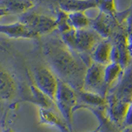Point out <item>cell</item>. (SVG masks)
Listing matches in <instances>:
<instances>
[{"label": "cell", "mask_w": 132, "mask_h": 132, "mask_svg": "<svg viewBox=\"0 0 132 132\" xmlns=\"http://www.w3.org/2000/svg\"><path fill=\"white\" fill-rule=\"evenodd\" d=\"M0 33L14 39H36L40 37L31 28L19 21L10 24L0 25Z\"/></svg>", "instance_id": "cell-9"}, {"label": "cell", "mask_w": 132, "mask_h": 132, "mask_svg": "<svg viewBox=\"0 0 132 132\" xmlns=\"http://www.w3.org/2000/svg\"><path fill=\"white\" fill-rule=\"evenodd\" d=\"M0 132H1V130H0Z\"/></svg>", "instance_id": "cell-28"}, {"label": "cell", "mask_w": 132, "mask_h": 132, "mask_svg": "<svg viewBox=\"0 0 132 132\" xmlns=\"http://www.w3.org/2000/svg\"><path fill=\"white\" fill-rule=\"evenodd\" d=\"M55 22H56V28L59 30V31L61 34H64V33L73 29L71 24H70L69 13L60 9V8L57 10Z\"/></svg>", "instance_id": "cell-20"}, {"label": "cell", "mask_w": 132, "mask_h": 132, "mask_svg": "<svg viewBox=\"0 0 132 132\" xmlns=\"http://www.w3.org/2000/svg\"><path fill=\"white\" fill-rule=\"evenodd\" d=\"M122 132H132V126H126Z\"/></svg>", "instance_id": "cell-25"}, {"label": "cell", "mask_w": 132, "mask_h": 132, "mask_svg": "<svg viewBox=\"0 0 132 132\" xmlns=\"http://www.w3.org/2000/svg\"><path fill=\"white\" fill-rule=\"evenodd\" d=\"M112 42L110 40H102L90 54V60L92 62L106 66L111 63V52Z\"/></svg>", "instance_id": "cell-12"}, {"label": "cell", "mask_w": 132, "mask_h": 132, "mask_svg": "<svg viewBox=\"0 0 132 132\" xmlns=\"http://www.w3.org/2000/svg\"><path fill=\"white\" fill-rule=\"evenodd\" d=\"M39 123L41 125H46L50 126L56 127L62 132H73L69 127L65 121L59 117L55 111L50 109L39 108Z\"/></svg>", "instance_id": "cell-11"}, {"label": "cell", "mask_w": 132, "mask_h": 132, "mask_svg": "<svg viewBox=\"0 0 132 132\" xmlns=\"http://www.w3.org/2000/svg\"><path fill=\"white\" fill-rule=\"evenodd\" d=\"M93 132H102L101 131V126H99L96 130H95L94 131H93Z\"/></svg>", "instance_id": "cell-26"}, {"label": "cell", "mask_w": 132, "mask_h": 132, "mask_svg": "<svg viewBox=\"0 0 132 132\" xmlns=\"http://www.w3.org/2000/svg\"><path fill=\"white\" fill-rule=\"evenodd\" d=\"M130 104L131 103L117 100L110 95H106V107L108 120L117 126L124 124L126 115Z\"/></svg>", "instance_id": "cell-8"}, {"label": "cell", "mask_w": 132, "mask_h": 132, "mask_svg": "<svg viewBox=\"0 0 132 132\" xmlns=\"http://www.w3.org/2000/svg\"><path fill=\"white\" fill-rule=\"evenodd\" d=\"M9 15L8 11L7 9V7L4 5V3L3 2V0H0V18H3L4 16Z\"/></svg>", "instance_id": "cell-24"}, {"label": "cell", "mask_w": 132, "mask_h": 132, "mask_svg": "<svg viewBox=\"0 0 132 132\" xmlns=\"http://www.w3.org/2000/svg\"><path fill=\"white\" fill-rule=\"evenodd\" d=\"M3 132H13V131H12L11 129H7V130H4Z\"/></svg>", "instance_id": "cell-27"}, {"label": "cell", "mask_w": 132, "mask_h": 132, "mask_svg": "<svg viewBox=\"0 0 132 132\" xmlns=\"http://www.w3.org/2000/svg\"><path fill=\"white\" fill-rule=\"evenodd\" d=\"M55 104L62 118L73 131V116L78 106V93L73 88L59 80Z\"/></svg>", "instance_id": "cell-3"}, {"label": "cell", "mask_w": 132, "mask_h": 132, "mask_svg": "<svg viewBox=\"0 0 132 132\" xmlns=\"http://www.w3.org/2000/svg\"><path fill=\"white\" fill-rule=\"evenodd\" d=\"M106 95L127 103L132 102V60L124 69L117 85L110 88Z\"/></svg>", "instance_id": "cell-7"}, {"label": "cell", "mask_w": 132, "mask_h": 132, "mask_svg": "<svg viewBox=\"0 0 132 132\" xmlns=\"http://www.w3.org/2000/svg\"><path fill=\"white\" fill-rule=\"evenodd\" d=\"M78 101L79 100L82 104L76 107V110L80 107H87V108H92V107H102L106 106V97L97 93L80 91L78 92ZM75 110V111H76Z\"/></svg>", "instance_id": "cell-15"}, {"label": "cell", "mask_w": 132, "mask_h": 132, "mask_svg": "<svg viewBox=\"0 0 132 132\" xmlns=\"http://www.w3.org/2000/svg\"><path fill=\"white\" fill-rule=\"evenodd\" d=\"M16 91V82L7 70L0 69V100H10Z\"/></svg>", "instance_id": "cell-13"}, {"label": "cell", "mask_w": 132, "mask_h": 132, "mask_svg": "<svg viewBox=\"0 0 132 132\" xmlns=\"http://www.w3.org/2000/svg\"><path fill=\"white\" fill-rule=\"evenodd\" d=\"M8 13L22 15L32 9L36 3L28 0H3Z\"/></svg>", "instance_id": "cell-17"}, {"label": "cell", "mask_w": 132, "mask_h": 132, "mask_svg": "<svg viewBox=\"0 0 132 132\" xmlns=\"http://www.w3.org/2000/svg\"><path fill=\"white\" fill-rule=\"evenodd\" d=\"M19 22L31 28L40 36L41 35L51 33L57 29L55 18L46 15L34 13V12H28L27 13L20 15Z\"/></svg>", "instance_id": "cell-6"}, {"label": "cell", "mask_w": 132, "mask_h": 132, "mask_svg": "<svg viewBox=\"0 0 132 132\" xmlns=\"http://www.w3.org/2000/svg\"><path fill=\"white\" fill-rule=\"evenodd\" d=\"M32 81L41 92L55 102L59 79L49 67L36 68L34 71Z\"/></svg>", "instance_id": "cell-5"}, {"label": "cell", "mask_w": 132, "mask_h": 132, "mask_svg": "<svg viewBox=\"0 0 132 132\" xmlns=\"http://www.w3.org/2000/svg\"><path fill=\"white\" fill-rule=\"evenodd\" d=\"M30 90H31V96L30 98L28 99L29 102L37 105L39 106V108L50 109V110L53 109L54 106L55 105V102L52 100H51L46 95L41 92L34 84L32 80L30 84Z\"/></svg>", "instance_id": "cell-16"}, {"label": "cell", "mask_w": 132, "mask_h": 132, "mask_svg": "<svg viewBox=\"0 0 132 132\" xmlns=\"http://www.w3.org/2000/svg\"><path fill=\"white\" fill-rule=\"evenodd\" d=\"M123 69L118 64L110 63L105 66L104 69V81L105 86L107 90L110 89V87L116 80H118L123 72Z\"/></svg>", "instance_id": "cell-18"}, {"label": "cell", "mask_w": 132, "mask_h": 132, "mask_svg": "<svg viewBox=\"0 0 132 132\" xmlns=\"http://www.w3.org/2000/svg\"><path fill=\"white\" fill-rule=\"evenodd\" d=\"M61 40L64 44L71 51L82 57L84 63L88 67V62L86 60V55H89L97 46V45L103 39L93 29H72L61 34Z\"/></svg>", "instance_id": "cell-2"}, {"label": "cell", "mask_w": 132, "mask_h": 132, "mask_svg": "<svg viewBox=\"0 0 132 132\" xmlns=\"http://www.w3.org/2000/svg\"><path fill=\"white\" fill-rule=\"evenodd\" d=\"M104 69L105 66L92 62L87 68L82 91L97 93L106 97L108 90L105 86Z\"/></svg>", "instance_id": "cell-4"}, {"label": "cell", "mask_w": 132, "mask_h": 132, "mask_svg": "<svg viewBox=\"0 0 132 132\" xmlns=\"http://www.w3.org/2000/svg\"><path fill=\"white\" fill-rule=\"evenodd\" d=\"M124 124L126 126H132V103L130 105L129 109L127 111V113L125 117V121H124Z\"/></svg>", "instance_id": "cell-23"}, {"label": "cell", "mask_w": 132, "mask_h": 132, "mask_svg": "<svg viewBox=\"0 0 132 132\" xmlns=\"http://www.w3.org/2000/svg\"><path fill=\"white\" fill-rule=\"evenodd\" d=\"M69 18L73 29L82 30L91 27L92 19H90L84 12H70Z\"/></svg>", "instance_id": "cell-19"}, {"label": "cell", "mask_w": 132, "mask_h": 132, "mask_svg": "<svg viewBox=\"0 0 132 132\" xmlns=\"http://www.w3.org/2000/svg\"><path fill=\"white\" fill-rule=\"evenodd\" d=\"M97 8L100 12L112 18H116L118 13L115 1H97Z\"/></svg>", "instance_id": "cell-21"}, {"label": "cell", "mask_w": 132, "mask_h": 132, "mask_svg": "<svg viewBox=\"0 0 132 132\" xmlns=\"http://www.w3.org/2000/svg\"><path fill=\"white\" fill-rule=\"evenodd\" d=\"M126 36H127V42H128V50H129L130 55L132 59V6L129 10V13L126 18Z\"/></svg>", "instance_id": "cell-22"}, {"label": "cell", "mask_w": 132, "mask_h": 132, "mask_svg": "<svg viewBox=\"0 0 132 132\" xmlns=\"http://www.w3.org/2000/svg\"><path fill=\"white\" fill-rule=\"evenodd\" d=\"M43 54L49 69L58 79L69 85L77 93L82 90L88 66L80 55L57 38L50 39L44 44Z\"/></svg>", "instance_id": "cell-1"}, {"label": "cell", "mask_w": 132, "mask_h": 132, "mask_svg": "<svg viewBox=\"0 0 132 132\" xmlns=\"http://www.w3.org/2000/svg\"><path fill=\"white\" fill-rule=\"evenodd\" d=\"M114 20H116V18L99 12L96 18L92 19L91 27L102 39L109 40L113 34V29L115 27Z\"/></svg>", "instance_id": "cell-10"}, {"label": "cell", "mask_w": 132, "mask_h": 132, "mask_svg": "<svg viewBox=\"0 0 132 132\" xmlns=\"http://www.w3.org/2000/svg\"><path fill=\"white\" fill-rule=\"evenodd\" d=\"M59 8L68 13L70 12H84L88 10L97 8V1L96 0H69L58 3Z\"/></svg>", "instance_id": "cell-14"}, {"label": "cell", "mask_w": 132, "mask_h": 132, "mask_svg": "<svg viewBox=\"0 0 132 132\" xmlns=\"http://www.w3.org/2000/svg\"><path fill=\"white\" fill-rule=\"evenodd\" d=\"M131 103H132V102H131Z\"/></svg>", "instance_id": "cell-29"}]
</instances>
